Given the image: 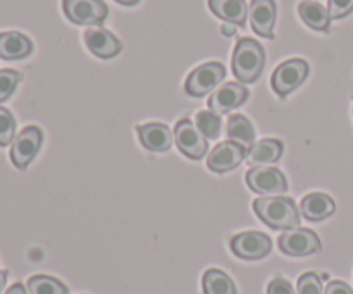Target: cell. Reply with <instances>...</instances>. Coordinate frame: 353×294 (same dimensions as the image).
<instances>
[{
  "label": "cell",
  "mask_w": 353,
  "mask_h": 294,
  "mask_svg": "<svg viewBox=\"0 0 353 294\" xmlns=\"http://www.w3.org/2000/svg\"><path fill=\"white\" fill-rule=\"evenodd\" d=\"M254 212L271 229L292 231L300 226L299 207L285 195L261 196L254 202Z\"/></svg>",
  "instance_id": "cell-1"
},
{
  "label": "cell",
  "mask_w": 353,
  "mask_h": 294,
  "mask_svg": "<svg viewBox=\"0 0 353 294\" xmlns=\"http://www.w3.org/2000/svg\"><path fill=\"white\" fill-rule=\"evenodd\" d=\"M265 65V52L264 47L254 38H240L234 47L233 59H231V67L233 74L238 81L255 83L261 78Z\"/></svg>",
  "instance_id": "cell-2"
},
{
  "label": "cell",
  "mask_w": 353,
  "mask_h": 294,
  "mask_svg": "<svg viewBox=\"0 0 353 294\" xmlns=\"http://www.w3.org/2000/svg\"><path fill=\"white\" fill-rule=\"evenodd\" d=\"M245 181L252 191L261 196H281L288 191V179L285 174L279 169L268 165L252 167L245 174Z\"/></svg>",
  "instance_id": "cell-3"
},
{
  "label": "cell",
  "mask_w": 353,
  "mask_h": 294,
  "mask_svg": "<svg viewBox=\"0 0 353 294\" xmlns=\"http://www.w3.org/2000/svg\"><path fill=\"white\" fill-rule=\"evenodd\" d=\"M309 76V64L303 59H290L279 64L271 76V86L278 96L285 98L295 92Z\"/></svg>",
  "instance_id": "cell-4"
},
{
  "label": "cell",
  "mask_w": 353,
  "mask_h": 294,
  "mask_svg": "<svg viewBox=\"0 0 353 294\" xmlns=\"http://www.w3.org/2000/svg\"><path fill=\"white\" fill-rule=\"evenodd\" d=\"M224 78H226V67L221 62H207L190 72L185 90L190 96L202 98L209 95L214 88H217Z\"/></svg>",
  "instance_id": "cell-5"
},
{
  "label": "cell",
  "mask_w": 353,
  "mask_h": 294,
  "mask_svg": "<svg viewBox=\"0 0 353 294\" xmlns=\"http://www.w3.org/2000/svg\"><path fill=\"white\" fill-rule=\"evenodd\" d=\"M62 9L65 17L79 26H100L109 16L103 0H62Z\"/></svg>",
  "instance_id": "cell-6"
},
{
  "label": "cell",
  "mask_w": 353,
  "mask_h": 294,
  "mask_svg": "<svg viewBox=\"0 0 353 294\" xmlns=\"http://www.w3.org/2000/svg\"><path fill=\"white\" fill-rule=\"evenodd\" d=\"M41 145H43V133L40 127H24L10 145V160H12L14 167L24 171L38 155Z\"/></svg>",
  "instance_id": "cell-7"
},
{
  "label": "cell",
  "mask_w": 353,
  "mask_h": 294,
  "mask_svg": "<svg viewBox=\"0 0 353 294\" xmlns=\"http://www.w3.org/2000/svg\"><path fill=\"white\" fill-rule=\"evenodd\" d=\"M174 141L178 150L192 160H200L209 151V143L192 119H181L174 126Z\"/></svg>",
  "instance_id": "cell-8"
},
{
  "label": "cell",
  "mask_w": 353,
  "mask_h": 294,
  "mask_svg": "<svg viewBox=\"0 0 353 294\" xmlns=\"http://www.w3.org/2000/svg\"><path fill=\"white\" fill-rule=\"evenodd\" d=\"M231 251L241 260H261L272 250V241L268 234L259 231H247L231 238Z\"/></svg>",
  "instance_id": "cell-9"
},
{
  "label": "cell",
  "mask_w": 353,
  "mask_h": 294,
  "mask_svg": "<svg viewBox=\"0 0 353 294\" xmlns=\"http://www.w3.org/2000/svg\"><path fill=\"white\" fill-rule=\"evenodd\" d=\"M247 147L236 143V141H221L207 155V167L217 174H224V172L236 169L247 158Z\"/></svg>",
  "instance_id": "cell-10"
},
{
  "label": "cell",
  "mask_w": 353,
  "mask_h": 294,
  "mask_svg": "<svg viewBox=\"0 0 353 294\" xmlns=\"http://www.w3.org/2000/svg\"><path fill=\"white\" fill-rule=\"evenodd\" d=\"M279 250L288 257H309L319 253L321 240L312 229H292L281 234L278 240Z\"/></svg>",
  "instance_id": "cell-11"
},
{
  "label": "cell",
  "mask_w": 353,
  "mask_h": 294,
  "mask_svg": "<svg viewBox=\"0 0 353 294\" xmlns=\"http://www.w3.org/2000/svg\"><path fill=\"white\" fill-rule=\"evenodd\" d=\"M250 96V92L245 85L241 83H224L221 85L216 92L210 95L209 98V110L216 112L217 116H223V114L231 112V110L238 109V107L243 105L245 102Z\"/></svg>",
  "instance_id": "cell-12"
},
{
  "label": "cell",
  "mask_w": 353,
  "mask_h": 294,
  "mask_svg": "<svg viewBox=\"0 0 353 294\" xmlns=\"http://www.w3.org/2000/svg\"><path fill=\"white\" fill-rule=\"evenodd\" d=\"M276 2L274 0H252L248 7L252 30L262 38L272 40L274 38L276 24Z\"/></svg>",
  "instance_id": "cell-13"
},
{
  "label": "cell",
  "mask_w": 353,
  "mask_h": 294,
  "mask_svg": "<svg viewBox=\"0 0 353 294\" xmlns=\"http://www.w3.org/2000/svg\"><path fill=\"white\" fill-rule=\"evenodd\" d=\"M85 43L88 50L99 59H112L123 50V43L109 30L100 26L88 28L85 31Z\"/></svg>",
  "instance_id": "cell-14"
},
{
  "label": "cell",
  "mask_w": 353,
  "mask_h": 294,
  "mask_svg": "<svg viewBox=\"0 0 353 294\" xmlns=\"http://www.w3.org/2000/svg\"><path fill=\"white\" fill-rule=\"evenodd\" d=\"M137 133L140 136L141 145L147 150L155 151V154L168 151L171 148L172 140H174L171 129L162 123L140 124V126H137Z\"/></svg>",
  "instance_id": "cell-15"
},
{
  "label": "cell",
  "mask_w": 353,
  "mask_h": 294,
  "mask_svg": "<svg viewBox=\"0 0 353 294\" xmlns=\"http://www.w3.org/2000/svg\"><path fill=\"white\" fill-rule=\"evenodd\" d=\"M33 52V41L19 31L0 33V59L3 61H21L30 57Z\"/></svg>",
  "instance_id": "cell-16"
},
{
  "label": "cell",
  "mask_w": 353,
  "mask_h": 294,
  "mask_svg": "<svg viewBox=\"0 0 353 294\" xmlns=\"http://www.w3.org/2000/svg\"><path fill=\"white\" fill-rule=\"evenodd\" d=\"M336 210L333 198L326 193H309L305 198L302 200V205H300V212L310 222H321V220H326L327 217H331Z\"/></svg>",
  "instance_id": "cell-17"
},
{
  "label": "cell",
  "mask_w": 353,
  "mask_h": 294,
  "mask_svg": "<svg viewBox=\"0 0 353 294\" xmlns=\"http://www.w3.org/2000/svg\"><path fill=\"white\" fill-rule=\"evenodd\" d=\"M283 151H285V145L281 140L276 138H264L261 141H255L250 147L247 154L248 164L259 167V165L265 164H276L281 158Z\"/></svg>",
  "instance_id": "cell-18"
},
{
  "label": "cell",
  "mask_w": 353,
  "mask_h": 294,
  "mask_svg": "<svg viewBox=\"0 0 353 294\" xmlns=\"http://www.w3.org/2000/svg\"><path fill=\"white\" fill-rule=\"evenodd\" d=\"M209 9L214 16L226 23L245 26L248 16V6L245 0H209Z\"/></svg>",
  "instance_id": "cell-19"
},
{
  "label": "cell",
  "mask_w": 353,
  "mask_h": 294,
  "mask_svg": "<svg viewBox=\"0 0 353 294\" xmlns=\"http://www.w3.org/2000/svg\"><path fill=\"white\" fill-rule=\"evenodd\" d=\"M299 14L303 23L312 30L323 31V33L330 31L331 17L327 7H324L323 3L314 2V0H303L299 3Z\"/></svg>",
  "instance_id": "cell-20"
},
{
  "label": "cell",
  "mask_w": 353,
  "mask_h": 294,
  "mask_svg": "<svg viewBox=\"0 0 353 294\" xmlns=\"http://www.w3.org/2000/svg\"><path fill=\"white\" fill-rule=\"evenodd\" d=\"M226 136L231 141L243 145V147H252L255 143V129L250 120L241 114H234L228 119Z\"/></svg>",
  "instance_id": "cell-21"
},
{
  "label": "cell",
  "mask_w": 353,
  "mask_h": 294,
  "mask_svg": "<svg viewBox=\"0 0 353 294\" xmlns=\"http://www.w3.org/2000/svg\"><path fill=\"white\" fill-rule=\"evenodd\" d=\"M203 294H236V286L226 272L219 269H209L202 277Z\"/></svg>",
  "instance_id": "cell-22"
},
{
  "label": "cell",
  "mask_w": 353,
  "mask_h": 294,
  "mask_svg": "<svg viewBox=\"0 0 353 294\" xmlns=\"http://www.w3.org/2000/svg\"><path fill=\"white\" fill-rule=\"evenodd\" d=\"M26 289L30 294H68V286L50 275H33L28 279Z\"/></svg>",
  "instance_id": "cell-23"
},
{
  "label": "cell",
  "mask_w": 353,
  "mask_h": 294,
  "mask_svg": "<svg viewBox=\"0 0 353 294\" xmlns=\"http://www.w3.org/2000/svg\"><path fill=\"white\" fill-rule=\"evenodd\" d=\"M195 124L200 133L209 140H217L221 134V116L212 110H200L195 117Z\"/></svg>",
  "instance_id": "cell-24"
},
{
  "label": "cell",
  "mask_w": 353,
  "mask_h": 294,
  "mask_svg": "<svg viewBox=\"0 0 353 294\" xmlns=\"http://www.w3.org/2000/svg\"><path fill=\"white\" fill-rule=\"evenodd\" d=\"M23 81V74L14 69H0V103L7 102Z\"/></svg>",
  "instance_id": "cell-25"
},
{
  "label": "cell",
  "mask_w": 353,
  "mask_h": 294,
  "mask_svg": "<svg viewBox=\"0 0 353 294\" xmlns=\"http://www.w3.org/2000/svg\"><path fill=\"white\" fill-rule=\"evenodd\" d=\"M16 138V119L10 110L0 107V147L12 145Z\"/></svg>",
  "instance_id": "cell-26"
},
{
  "label": "cell",
  "mask_w": 353,
  "mask_h": 294,
  "mask_svg": "<svg viewBox=\"0 0 353 294\" xmlns=\"http://www.w3.org/2000/svg\"><path fill=\"white\" fill-rule=\"evenodd\" d=\"M323 277L316 272H305L299 279L296 284V294H323Z\"/></svg>",
  "instance_id": "cell-27"
},
{
  "label": "cell",
  "mask_w": 353,
  "mask_h": 294,
  "mask_svg": "<svg viewBox=\"0 0 353 294\" xmlns=\"http://www.w3.org/2000/svg\"><path fill=\"white\" fill-rule=\"evenodd\" d=\"M327 12L331 19H343L353 12V0H327Z\"/></svg>",
  "instance_id": "cell-28"
},
{
  "label": "cell",
  "mask_w": 353,
  "mask_h": 294,
  "mask_svg": "<svg viewBox=\"0 0 353 294\" xmlns=\"http://www.w3.org/2000/svg\"><path fill=\"white\" fill-rule=\"evenodd\" d=\"M268 294H295V289L285 277H276L269 282Z\"/></svg>",
  "instance_id": "cell-29"
},
{
  "label": "cell",
  "mask_w": 353,
  "mask_h": 294,
  "mask_svg": "<svg viewBox=\"0 0 353 294\" xmlns=\"http://www.w3.org/2000/svg\"><path fill=\"white\" fill-rule=\"evenodd\" d=\"M324 294H353V289L343 281H331Z\"/></svg>",
  "instance_id": "cell-30"
},
{
  "label": "cell",
  "mask_w": 353,
  "mask_h": 294,
  "mask_svg": "<svg viewBox=\"0 0 353 294\" xmlns=\"http://www.w3.org/2000/svg\"><path fill=\"white\" fill-rule=\"evenodd\" d=\"M221 33H223L224 36H233V34H236V24L224 23L223 26H221Z\"/></svg>",
  "instance_id": "cell-31"
},
{
  "label": "cell",
  "mask_w": 353,
  "mask_h": 294,
  "mask_svg": "<svg viewBox=\"0 0 353 294\" xmlns=\"http://www.w3.org/2000/svg\"><path fill=\"white\" fill-rule=\"evenodd\" d=\"M6 294H28V291L21 282H16V284H12L9 289H7Z\"/></svg>",
  "instance_id": "cell-32"
},
{
  "label": "cell",
  "mask_w": 353,
  "mask_h": 294,
  "mask_svg": "<svg viewBox=\"0 0 353 294\" xmlns=\"http://www.w3.org/2000/svg\"><path fill=\"white\" fill-rule=\"evenodd\" d=\"M7 271H0V294H2L3 288H6V282H7Z\"/></svg>",
  "instance_id": "cell-33"
},
{
  "label": "cell",
  "mask_w": 353,
  "mask_h": 294,
  "mask_svg": "<svg viewBox=\"0 0 353 294\" xmlns=\"http://www.w3.org/2000/svg\"><path fill=\"white\" fill-rule=\"evenodd\" d=\"M117 3H121V6H137L138 2H140V0H116Z\"/></svg>",
  "instance_id": "cell-34"
}]
</instances>
